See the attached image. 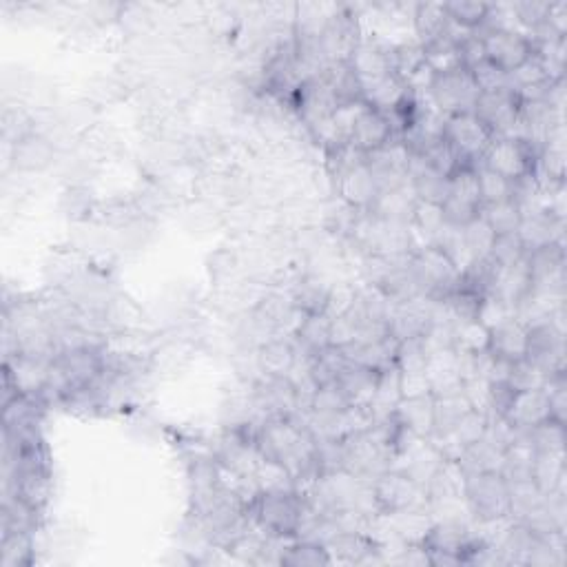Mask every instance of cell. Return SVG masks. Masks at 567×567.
I'll return each mask as SVG.
<instances>
[{
	"label": "cell",
	"mask_w": 567,
	"mask_h": 567,
	"mask_svg": "<svg viewBox=\"0 0 567 567\" xmlns=\"http://www.w3.org/2000/svg\"><path fill=\"white\" fill-rule=\"evenodd\" d=\"M399 426L415 437L432 439L435 435V395L404 397L395 408Z\"/></svg>",
	"instance_id": "15"
},
{
	"label": "cell",
	"mask_w": 567,
	"mask_h": 567,
	"mask_svg": "<svg viewBox=\"0 0 567 567\" xmlns=\"http://www.w3.org/2000/svg\"><path fill=\"white\" fill-rule=\"evenodd\" d=\"M488 350L494 357L508 359V362L523 359L528 355V326H523L519 319H510V322L494 328L490 331Z\"/></svg>",
	"instance_id": "19"
},
{
	"label": "cell",
	"mask_w": 567,
	"mask_h": 567,
	"mask_svg": "<svg viewBox=\"0 0 567 567\" xmlns=\"http://www.w3.org/2000/svg\"><path fill=\"white\" fill-rule=\"evenodd\" d=\"M426 375H428V381H430L432 395H435V397L461 393V390H463V379L459 375L457 350L455 348L430 353Z\"/></svg>",
	"instance_id": "16"
},
{
	"label": "cell",
	"mask_w": 567,
	"mask_h": 567,
	"mask_svg": "<svg viewBox=\"0 0 567 567\" xmlns=\"http://www.w3.org/2000/svg\"><path fill=\"white\" fill-rule=\"evenodd\" d=\"M530 443L536 455H565V424L559 421H543L530 430Z\"/></svg>",
	"instance_id": "34"
},
{
	"label": "cell",
	"mask_w": 567,
	"mask_h": 567,
	"mask_svg": "<svg viewBox=\"0 0 567 567\" xmlns=\"http://www.w3.org/2000/svg\"><path fill=\"white\" fill-rule=\"evenodd\" d=\"M483 38L486 58L503 71H514L536 54L534 40L519 29H483L477 32Z\"/></svg>",
	"instance_id": "7"
},
{
	"label": "cell",
	"mask_w": 567,
	"mask_h": 567,
	"mask_svg": "<svg viewBox=\"0 0 567 567\" xmlns=\"http://www.w3.org/2000/svg\"><path fill=\"white\" fill-rule=\"evenodd\" d=\"M521 100L514 91H492V94H479L474 113L490 129L494 138L512 136L519 122Z\"/></svg>",
	"instance_id": "9"
},
{
	"label": "cell",
	"mask_w": 567,
	"mask_h": 567,
	"mask_svg": "<svg viewBox=\"0 0 567 567\" xmlns=\"http://www.w3.org/2000/svg\"><path fill=\"white\" fill-rule=\"evenodd\" d=\"M401 393H404V397L432 395L428 375L426 373H401Z\"/></svg>",
	"instance_id": "44"
},
{
	"label": "cell",
	"mask_w": 567,
	"mask_h": 567,
	"mask_svg": "<svg viewBox=\"0 0 567 567\" xmlns=\"http://www.w3.org/2000/svg\"><path fill=\"white\" fill-rule=\"evenodd\" d=\"M379 514H399L428 508L426 486H421L404 470L390 468L373 481Z\"/></svg>",
	"instance_id": "4"
},
{
	"label": "cell",
	"mask_w": 567,
	"mask_h": 567,
	"mask_svg": "<svg viewBox=\"0 0 567 567\" xmlns=\"http://www.w3.org/2000/svg\"><path fill=\"white\" fill-rule=\"evenodd\" d=\"M249 517L264 534L275 539H295L306 512L304 494L293 490H260L249 503Z\"/></svg>",
	"instance_id": "1"
},
{
	"label": "cell",
	"mask_w": 567,
	"mask_h": 567,
	"mask_svg": "<svg viewBox=\"0 0 567 567\" xmlns=\"http://www.w3.org/2000/svg\"><path fill=\"white\" fill-rule=\"evenodd\" d=\"M548 375L536 366L534 362H530L528 357L517 359L512 362L510 373H508V386L514 390V393H523V390H539L545 388L548 384Z\"/></svg>",
	"instance_id": "37"
},
{
	"label": "cell",
	"mask_w": 567,
	"mask_h": 567,
	"mask_svg": "<svg viewBox=\"0 0 567 567\" xmlns=\"http://www.w3.org/2000/svg\"><path fill=\"white\" fill-rule=\"evenodd\" d=\"M463 474H481V472H501L503 468V450L483 437L472 446L463 448L455 459Z\"/></svg>",
	"instance_id": "24"
},
{
	"label": "cell",
	"mask_w": 567,
	"mask_h": 567,
	"mask_svg": "<svg viewBox=\"0 0 567 567\" xmlns=\"http://www.w3.org/2000/svg\"><path fill=\"white\" fill-rule=\"evenodd\" d=\"M333 556L326 550L324 543L315 541H302V539H291L284 543L282 554H280V565L286 567H322L331 565Z\"/></svg>",
	"instance_id": "25"
},
{
	"label": "cell",
	"mask_w": 567,
	"mask_h": 567,
	"mask_svg": "<svg viewBox=\"0 0 567 567\" xmlns=\"http://www.w3.org/2000/svg\"><path fill=\"white\" fill-rule=\"evenodd\" d=\"M335 381L344 388V393L350 397L353 404L366 406L370 397H373L377 373L370 368L348 362V366L342 370V373H339V377Z\"/></svg>",
	"instance_id": "26"
},
{
	"label": "cell",
	"mask_w": 567,
	"mask_h": 567,
	"mask_svg": "<svg viewBox=\"0 0 567 567\" xmlns=\"http://www.w3.org/2000/svg\"><path fill=\"white\" fill-rule=\"evenodd\" d=\"M545 375L565 373V333L556 328L550 319L528 328V355Z\"/></svg>",
	"instance_id": "8"
},
{
	"label": "cell",
	"mask_w": 567,
	"mask_h": 567,
	"mask_svg": "<svg viewBox=\"0 0 567 567\" xmlns=\"http://www.w3.org/2000/svg\"><path fill=\"white\" fill-rule=\"evenodd\" d=\"M335 195L355 211H370L379 198V184L366 158L333 178Z\"/></svg>",
	"instance_id": "10"
},
{
	"label": "cell",
	"mask_w": 567,
	"mask_h": 567,
	"mask_svg": "<svg viewBox=\"0 0 567 567\" xmlns=\"http://www.w3.org/2000/svg\"><path fill=\"white\" fill-rule=\"evenodd\" d=\"M505 419H508L510 424L519 430H532L536 426H541L543 421H548L550 401H548L545 388L514 393L510 401V408L508 412H505Z\"/></svg>",
	"instance_id": "14"
},
{
	"label": "cell",
	"mask_w": 567,
	"mask_h": 567,
	"mask_svg": "<svg viewBox=\"0 0 567 567\" xmlns=\"http://www.w3.org/2000/svg\"><path fill=\"white\" fill-rule=\"evenodd\" d=\"M428 357H430V353H428V346L424 342V335L404 339V342H397L395 364H397L401 373H426Z\"/></svg>",
	"instance_id": "36"
},
{
	"label": "cell",
	"mask_w": 567,
	"mask_h": 567,
	"mask_svg": "<svg viewBox=\"0 0 567 567\" xmlns=\"http://www.w3.org/2000/svg\"><path fill=\"white\" fill-rule=\"evenodd\" d=\"M443 138L466 164H479L494 140L490 129L483 125L474 111L448 116L443 122Z\"/></svg>",
	"instance_id": "6"
},
{
	"label": "cell",
	"mask_w": 567,
	"mask_h": 567,
	"mask_svg": "<svg viewBox=\"0 0 567 567\" xmlns=\"http://www.w3.org/2000/svg\"><path fill=\"white\" fill-rule=\"evenodd\" d=\"M477 182H479V193H481V206L486 204H497L503 200H512L514 182L503 178L497 171H492L483 164H477Z\"/></svg>",
	"instance_id": "35"
},
{
	"label": "cell",
	"mask_w": 567,
	"mask_h": 567,
	"mask_svg": "<svg viewBox=\"0 0 567 567\" xmlns=\"http://www.w3.org/2000/svg\"><path fill=\"white\" fill-rule=\"evenodd\" d=\"M350 406L355 404L344 393V388L337 381H328V384H322L313 390L311 404H308L306 412H313V415H339V412L348 410Z\"/></svg>",
	"instance_id": "32"
},
{
	"label": "cell",
	"mask_w": 567,
	"mask_h": 567,
	"mask_svg": "<svg viewBox=\"0 0 567 567\" xmlns=\"http://www.w3.org/2000/svg\"><path fill=\"white\" fill-rule=\"evenodd\" d=\"M525 255H528V253H525V249H523V244H521V240L517 237V233H512V235H497V237H494V244H492V251H490L488 262H490L494 268H505V266H512V264L521 262Z\"/></svg>",
	"instance_id": "40"
},
{
	"label": "cell",
	"mask_w": 567,
	"mask_h": 567,
	"mask_svg": "<svg viewBox=\"0 0 567 567\" xmlns=\"http://www.w3.org/2000/svg\"><path fill=\"white\" fill-rule=\"evenodd\" d=\"M443 9H446L450 23L463 32H481L490 14V5L477 3V0H452V3H443Z\"/></svg>",
	"instance_id": "27"
},
{
	"label": "cell",
	"mask_w": 567,
	"mask_h": 567,
	"mask_svg": "<svg viewBox=\"0 0 567 567\" xmlns=\"http://www.w3.org/2000/svg\"><path fill=\"white\" fill-rule=\"evenodd\" d=\"M517 317V308H514L510 302L501 300L497 295H483L477 306V322L488 328V331H494L501 324L510 322V319Z\"/></svg>",
	"instance_id": "39"
},
{
	"label": "cell",
	"mask_w": 567,
	"mask_h": 567,
	"mask_svg": "<svg viewBox=\"0 0 567 567\" xmlns=\"http://www.w3.org/2000/svg\"><path fill=\"white\" fill-rule=\"evenodd\" d=\"M532 479L543 494L554 490L565 492V455H536Z\"/></svg>",
	"instance_id": "28"
},
{
	"label": "cell",
	"mask_w": 567,
	"mask_h": 567,
	"mask_svg": "<svg viewBox=\"0 0 567 567\" xmlns=\"http://www.w3.org/2000/svg\"><path fill=\"white\" fill-rule=\"evenodd\" d=\"M470 74H472L474 82H477L481 94H492V91L510 89L508 71H503L497 65H492L490 60H483L481 65L470 69Z\"/></svg>",
	"instance_id": "42"
},
{
	"label": "cell",
	"mask_w": 567,
	"mask_h": 567,
	"mask_svg": "<svg viewBox=\"0 0 567 567\" xmlns=\"http://www.w3.org/2000/svg\"><path fill=\"white\" fill-rule=\"evenodd\" d=\"M288 293H291L293 304L302 315L326 313L328 304H331L333 284H328L322 275L306 273L288 288Z\"/></svg>",
	"instance_id": "17"
},
{
	"label": "cell",
	"mask_w": 567,
	"mask_h": 567,
	"mask_svg": "<svg viewBox=\"0 0 567 567\" xmlns=\"http://www.w3.org/2000/svg\"><path fill=\"white\" fill-rule=\"evenodd\" d=\"M412 231L424 240V244H432L437 240V235L446 229V218H443V209L441 204H432V202H419L415 204V213H412Z\"/></svg>",
	"instance_id": "30"
},
{
	"label": "cell",
	"mask_w": 567,
	"mask_h": 567,
	"mask_svg": "<svg viewBox=\"0 0 567 567\" xmlns=\"http://www.w3.org/2000/svg\"><path fill=\"white\" fill-rule=\"evenodd\" d=\"M539 151L534 144L523 142L519 138L501 136L494 138L488 151L483 153V158L479 164L488 167L492 171H497L503 178H508L512 182H517L525 175L534 173L536 158H539Z\"/></svg>",
	"instance_id": "5"
},
{
	"label": "cell",
	"mask_w": 567,
	"mask_h": 567,
	"mask_svg": "<svg viewBox=\"0 0 567 567\" xmlns=\"http://www.w3.org/2000/svg\"><path fill=\"white\" fill-rule=\"evenodd\" d=\"M291 337L295 346L306 350V353H322V350L331 346V315H302Z\"/></svg>",
	"instance_id": "21"
},
{
	"label": "cell",
	"mask_w": 567,
	"mask_h": 567,
	"mask_svg": "<svg viewBox=\"0 0 567 567\" xmlns=\"http://www.w3.org/2000/svg\"><path fill=\"white\" fill-rule=\"evenodd\" d=\"M32 556V539L27 532L3 534V567H18L29 563Z\"/></svg>",
	"instance_id": "41"
},
{
	"label": "cell",
	"mask_w": 567,
	"mask_h": 567,
	"mask_svg": "<svg viewBox=\"0 0 567 567\" xmlns=\"http://www.w3.org/2000/svg\"><path fill=\"white\" fill-rule=\"evenodd\" d=\"M461 235H463V242H466V249L472 257V262H486L492 251L494 237L497 235H494L488 222L481 218V213L466 226H461Z\"/></svg>",
	"instance_id": "33"
},
{
	"label": "cell",
	"mask_w": 567,
	"mask_h": 567,
	"mask_svg": "<svg viewBox=\"0 0 567 567\" xmlns=\"http://www.w3.org/2000/svg\"><path fill=\"white\" fill-rule=\"evenodd\" d=\"M295 344L293 337L275 335L255 350L260 373L268 377H288L295 364Z\"/></svg>",
	"instance_id": "18"
},
{
	"label": "cell",
	"mask_w": 567,
	"mask_h": 567,
	"mask_svg": "<svg viewBox=\"0 0 567 567\" xmlns=\"http://www.w3.org/2000/svg\"><path fill=\"white\" fill-rule=\"evenodd\" d=\"M463 499L474 519V525L503 523L510 519L508 479L501 472L466 474L463 479Z\"/></svg>",
	"instance_id": "2"
},
{
	"label": "cell",
	"mask_w": 567,
	"mask_h": 567,
	"mask_svg": "<svg viewBox=\"0 0 567 567\" xmlns=\"http://www.w3.org/2000/svg\"><path fill=\"white\" fill-rule=\"evenodd\" d=\"M490 346V331L477 319L455 324V350L461 353H483Z\"/></svg>",
	"instance_id": "38"
},
{
	"label": "cell",
	"mask_w": 567,
	"mask_h": 567,
	"mask_svg": "<svg viewBox=\"0 0 567 567\" xmlns=\"http://www.w3.org/2000/svg\"><path fill=\"white\" fill-rule=\"evenodd\" d=\"M412 27H415V38L421 45H428L432 40L450 32V18L443 9V3H419L412 12Z\"/></svg>",
	"instance_id": "23"
},
{
	"label": "cell",
	"mask_w": 567,
	"mask_h": 567,
	"mask_svg": "<svg viewBox=\"0 0 567 567\" xmlns=\"http://www.w3.org/2000/svg\"><path fill=\"white\" fill-rule=\"evenodd\" d=\"M479 87L474 82L470 69H452L446 74H435L430 82L428 98L443 118L457 116V113L474 111L479 100Z\"/></svg>",
	"instance_id": "3"
},
{
	"label": "cell",
	"mask_w": 567,
	"mask_h": 567,
	"mask_svg": "<svg viewBox=\"0 0 567 567\" xmlns=\"http://www.w3.org/2000/svg\"><path fill=\"white\" fill-rule=\"evenodd\" d=\"M397 138L393 125L384 111H377L373 107H366L362 113H359L357 122L353 125V131H350L348 142L353 144L357 151L362 153H373L377 149L384 147L390 140Z\"/></svg>",
	"instance_id": "12"
},
{
	"label": "cell",
	"mask_w": 567,
	"mask_h": 567,
	"mask_svg": "<svg viewBox=\"0 0 567 567\" xmlns=\"http://www.w3.org/2000/svg\"><path fill=\"white\" fill-rule=\"evenodd\" d=\"M54 160V144L43 133L29 131L14 142V162L23 171H40Z\"/></svg>",
	"instance_id": "22"
},
{
	"label": "cell",
	"mask_w": 567,
	"mask_h": 567,
	"mask_svg": "<svg viewBox=\"0 0 567 567\" xmlns=\"http://www.w3.org/2000/svg\"><path fill=\"white\" fill-rule=\"evenodd\" d=\"M470 401L466 399V395L461 393H452V395H441L435 397V435L432 439H441L446 437L448 432L455 428L457 421L461 419V415L466 410H470Z\"/></svg>",
	"instance_id": "29"
},
{
	"label": "cell",
	"mask_w": 567,
	"mask_h": 567,
	"mask_svg": "<svg viewBox=\"0 0 567 567\" xmlns=\"http://www.w3.org/2000/svg\"><path fill=\"white\" fill-rule=\"evenodd\" d=\"M415 204H417V198H415V193H412V187L408 182L404 184V187L381 191L370 211H373L377 218L386 220V222L410 224L412 213H415Z\"/></svg>",
	"instance_id": "20"
},
{
	"label": "cell",
	"mask_w": 567,
	"mask_h": 567,
	"mask_svg": "<svg viewBox=\"0 0 567 567\" xmlns=\"http://www.w3.org/2000/svg\"><path fill=\"white\" fill-rule=\"evenodd\" d=\"M348 67L355 71L359 80L379 78L393 74V58H390V45L384 40L362 36L355 43L353 51L348 56Z\"/></svg>",
	"instance_id": "11"
},
{
	"label": "cell",
	"mask_w": 567,
	"mask_h": 567,
	"mask_svg": "<svg viewBox=\"0 0 567 567\" xmlns=\"http://www.w3.org/2000/svg\"><path fill=\"white\" fill-rule=\"evenodd\" d=\"M508 78H510V91H514V94H519L521 89L541 85V82L550 80L548 74H545L541 60L536 58V54L528 60V63H523L521 67L510 71ZM552 82H554V80H552Z\"/></svg>",
	"instance_id": "43"
},
{
	"label": "cell",
	"mask_w": 567,
	"mask_h": 567,
	"mask_svg": "<svg viewBox=\"0 0 567 567\" xmlns=\"http://www.w3.org/2000/svg\"><path fill=\"white\" fill-rule=\"evenodd\" d=\"M481 218L488 222L494 235H512L517 233L519 224L523 220V213L514 200H503L497 204L481 206Z\"/></svg>",
	"instance_id": "31"
},
{
	"label": "cell",
	"mask_w": 567,
	"mask_h": 567,
	"mask_svg": "<svg viewBox=\"0 0 567 567\" xmlns=\"http://www.w3.org/2000/svg\"><path fill=\"white\" fill-rule=\"evenodd\" d=\"M565 222L552 218L548 211L523 215V220L517 229V237L523 244L525 253L543 249L550 244H565Z\"/></svg>",
	"instance_id": "13"
}]
</instances>
